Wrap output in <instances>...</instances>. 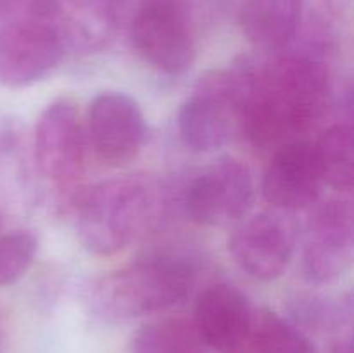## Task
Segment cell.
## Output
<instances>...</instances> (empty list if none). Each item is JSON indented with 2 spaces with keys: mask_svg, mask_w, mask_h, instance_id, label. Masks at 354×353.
Returning <instances> with one entry per match:
<instances>
[{
  "mask_svg": "<svg viewBox=\"0 0 354 353\" xmlns=\"http://www.w3.org/2000/svg\"><path fill=\"white\" fill-rule=\"evenodd\" d=\"M296 246L292 224L279 213H258L235 227L228 249L241 270L261 282L286 272Z\"/></svg>",
  "mask_w": 354,
  "mask_h": 353,
  "instance_id": "obj_11",
  "label": "cell"
},
{
  "mask_svg": "<svg viewBox=\"0 0 354 353\" xmlns=\"http://www.w3.org/2000/svg\"><path fill=\"white\" fill-rule=\"evenodd\" d=\"M354 256V213L348 199L315 206L303 239V272L315 284H330L349 270Z\"/></svg>",
  "mask_w": 354,
  "mask_h": 353,
  "instance_id": "obj_7",
  "label": "cell"
},
{
  "mask_svg": "<svg viewBox=\"0 0 354 353\" xmlns=\"http://www.w3.org/2000/svg\"><path fill=\"white\" fill-rule=\"evenodd\" d=\"M252 308L234 286L214 284L199 296L192 325L201 343L218 353L244 352Z\"/></svg>",
  "mask_w": 354,
  "mask_h": 353,
  "instance_id": "obj_13",
  "label": "cell"
},
{
  "mask_svg": "<svg viewBox=\"0 0 354 353\" xmlns=\"http://www.w3.org/2000/svg\"><path fill=\"white\" fill-rule=\"evenodd\" d=\"M85 130L97 158L106 165L121 166L137 158L147 125L140 104L133 97L107 90L90 102Z\"/></svg>",
  "mask_w": 354,
  "mask_h": 353,
  "instance_id": "obj_9",
  "label": "cell"
},
{
  "mask_svg": "<svg viewBox=\"0 0 354 353\" xmlns=\"http://www.w3.org/2000/svg\"><path fill=\"white\" fill-rule=\"evenodd\" d=\"M138 57L165 75H182L196 57L185 0H135L124 19Z\"/></svg>",
  "mask_w": 354,
  "mask_h": 353,
  "instance_id": "obj_4",
  "label": "cell"
},
{
  "mask_svg": "<svg viewBox=\"0 0 354 353\" xmlns=\"http://www.w3.org/2000/svg\"><path fill=\"white\" fill-rule=\"evenodd\" d=\"M306 0H245L241 28L256 48L280 52L297 37Z\"/></svg>",
  "mask_w": 354,
  "mask_h": 353,
  "instance_id": "obj_14",
  "label": "cell"
},
{
  "mask_svg": "<svg viewBox=\"0 0 354 353\" xmlns=\"http://www.w3.org/2000/svg\"><path fill=\"white\" fill-rule=\"evenodd\" d=\"M332 353H351V345H349V339H346V341H337L334 345V348H332Z\"/></svg>",
  "mask_w": 354,
  "mask_h": 353,
  "instance_id": "obj_21",
  "label": "cell"
},
{
  "mask_svg": "<svg viewBox=\"0 0 354 353\" xmlns=\"http://www.w3.org/2000/svg\"><path fill=\"white\" fill-rule=\"evenodd\" d=\"M102 2L109 7V10L114 16V21H116L118 24L120 21L124 19V16H127V12L130 10V7L133 6L135 0H102Z\"/></svg>",
  "mask_w": 354,
  "mask_h": 353,
  "instance_id": "obj_20",
  "label": "cell"
},
{
  "mask_svg": "<svg viewBox=\"0 0 354 353\" xmlns=\"http://www.w3.org/2000/svg\"><path fill=\"white\" fill-rule=\"evenodd\" d=\"M232 73L241 96V128L256 147L303 141L330 107L328 69L313 55L242 59Z\"/></svg>",
  "mask_w": 354,
  "mask_h": 353,
  "instance_id": "obj_1",
  "label": "cell"
},
{
  "mask_svg": "<svg viewBox=\"0 0 354 353\" xmlns=\"http://www.w3.org/2000/svg\"><path fill=\"white\" fill-rule=\"evenodd\" d=\"M245 353H317L303 329L275 311L252 310Z\"/></svg>",
  "mask_w": 354,
  "mask_h": 353,
  "instance_id": "obj_15",
  "label": "cell"
},
{
  "mask_svg": "<svg viewBox=\"0 0 354 353\" xmlns=\"http://www.w3.org/2000/svg\"><path fill=\"white\" fill-rule=\"evenodd\" d=\"M324 185L315 144L303 138L277 149L261 189L265 199L277 210L296 211L313 206Z\"/></svg>",
  "mask_w": 354,
  "mask_h": 353,
  "instance_id": "obj_12",
  "label": "cell"
},
{
  "mask_svg": "<svg viewBox=\"0 0 354 353\" xmlns=\"http://www.w3.org/2000/svg\"><path fill=\"white\" fill-rule=\"evenodd\" d=\"M86 145L85 125L73 100L57 99L41 111L35 127V161L45 179L55 183L75 179Z\"/></svg>",
  "mask_w": 354,
  "mask_h": 353,
  "instance_id": "obj_10",
  "label": "cell"
},
{
  "mask_svg": "<svg viewBox=\"0 0 354 353\" xmlns=\"http://www.w3.org/2000/svg\"><path fill=\"white\" fill-rule=\"evenodd\" d=\"M68 44L50 21L30 10V3L0 14V85L24 89L61 64Z\"/></svg>",
  "mask_w": 354,
  "mask_h": 353,
  "instance_id": "obj_5",
  "label": "cell"
},
{
  "mask_svg": "<svg viewBox=\"0 0 354 353\" xmlns=\"http://www.w3.org/2000/svg\"><path fill=\"white\" fill-rule=\"evenodd\" d=\"M254 197L252 175L237 159H220L197 173L183 192L185 213L196 224L227 225L248 215Z\"/></svg>",
  "mask_w": 354,
  "mask_h": 353,
  "instance_id": "obj_8",
  "label": "cell"
},
{
  "mask_svg": "<svg viewBox=\"0 0 354 353\" xmlns=\"http://www.w3.org/2000/svg\"><path fill=\"white\" fill-rule=\"evenodd\" d=\"M38 241L30 230L0 235V287L16 284L26 275L37 256Z\"/></svg>",
  "mask_w": 354,
  "mask_h": 353,
  "instance_id": "obj_18",
  "label": "cell"
},
{
  "mask_svg": "<svg viewBox=\"0 0 354 353\" xmlns=\"http://www.w3.org/2000/svg\"><path fill=\"white\" fill-rule=\"evenodd\" d=\"M241 128V96L234 73H206L178 111L183 144L196 152L225 147Z\"/></svg>",
  "mask_w": 354,
  "mask_h": 353,
  "instance_id": "obj_6",
  "label": "cell"
},
{
  "mask_svg": "<svg viewBox=\"0 0 354 353\" xmlns=\"http://www.w3.org/2000/svg\"><path fill=\"white\" fill-rule=\"evenodd\" d=\"M151 213L152 194L142 180H106L80 203L78 237L92 255H116L138 237Z\"/></svg>",
  "mask_w": 354,
  "mask_h": 353,
  "instance_id": "obj_3",
  "label": "cell"
},
{
  "mask_svg": "<svg viewBox=\"0 0 354 353\" xmlns=\"http://www.w3.org/2000/svg\"><path fill=\"white\" fill-rule=\"evenodd\" d=\"M201 346L192 322L183 318L142 325L131 339V353H201Z\"/></svg>",
  "mask_w": 354,
  "mask_h": 353,
  "instance_id": "obj_17",
  "label": "cell"
},
{
  "mask_svg": "<svg viewBox=\"0 0 354 353\" xmlns=\"http://www.w3.org/2000/svg\"><path fill=\"white\" fill-rule=\"evenodd\" d=\"M194 266L187 258L159 255L109 272L90 286V308L104 320L123 322L175 307L189 294Z\"/></svg>",
  "mask_w": 354,
  "mask_h": 353,
  "instance_id": "obj_2",
  "label": "cell"
},
{
  "mask_svg": "<svg viewBox=\"0 0 354 353\" xmlns=\"http://www.w3.org/2000/svg\"><path fill=\"white\" fill-rule=\"evenodd\" d=\"M294 318L297 327L315 329V331H330L339 329L346 318L351 317L349 301H332L322 296L299 298L294 303Z\"/></svg>",
  "mask_w": 354,
  "mask_h": 353,
  "instance_id": "obj_19",
  "label": "cell"
},
{
  "mask_svg": "<svg viewBox=\"0 0 354 353\" xmlns=\"http://www.w3.org/2000/svg\"><path fill=\"white\" fill-rule=\"evenodd\" d=\"M315 144L324 183L337 190H351L354 180L353 130L349 125H334Z\"/></svg>",
  "mask_w": 354,
  "mask_h": 353,
  "instance_id": "obj_16",
  "label": "cell"
}]
</instances>
